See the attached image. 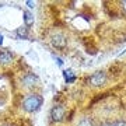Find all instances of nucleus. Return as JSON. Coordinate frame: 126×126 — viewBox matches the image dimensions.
<instances>
[{"label": "nucleus", "instance_id": "nucleus-8", "mask_svg": "<svg viewBox=\"0 0 126 126\" xmlns=\"http://www.w3.org/2000/svg\"><path fill=\"white\" fill-rule=\"evenodd\" d=\"M63 76H64V80L67 81V83H73V81L76 80V76L73 74L72 70H66V72L63 73Z\"/></svg>", "mask_w": 126, "mask_h": 126}, {"label": "nucleus", "instance_id": "nucleus-15", "mask_svg": "<svg viewBox=\"0 0 126 126\" xmlns=\"http://www.w3.org/2000/svg\"><path fill=\"white\" fill-rule=\"evenodd\" d=\"M1 44H3V35L0 34V45H1Z\"/></svg>", "mask_w": 126, "mask_h": 126}, {"label": "nucleus", "instance_id": "nucleus-1", "mask_svg": "<svg viewBox=\"0 0 126 126\" xmlns=\"http://www.w3.org/2000/svg\"><path fill=\"white\" fill-rule=\"evenodd\" d=\"M42 102H44V99L41 95H36V94H31L28 95L27 98L24 99L23 102V108L27 111V112H35L38 109L42 107Z\"/></svg>", "mask_w": 126, "mask_h": 126}, {"label": "nucleus", "instance_id": "nucleus-7", "mask_svg": "<svg viewBox=\"0 0 126 126\" xmlns=\"http://www.w3.org/2000/svg\"><path fill=\"white\" fill-rule=\"evenodd\" d=\"M24 21H25L27 27H31L32 24H34V16L30 11H24Z\"/></svg>", "mask_w": 126, "mask_h": 126}, {"label": "nucleus", "instance_id": "nucleus-11", "mask_svg": "<svg viewBox=\"0 0 126 126\" xmlns=\"http://www.w3.org/2000/svg\"><path fill=\"white\" fill-rule=\"evenodd\" d=\"M113 126H126V121H118V122H115Z\"/></svg>", "mask_w": 126, "mask_h": 126}, {"label": "nucleus", "instance_id": "nucleus-5", "mask_svg": "<svg viewBox=\"0 0 126 126\" xmlns=\"http://www.w3.org/2000/svg\"><path fill=\"white\" fill-rule=\"evenodd\" d=\"M21 83H23L25 87H34L39 83V79H38V76L34 74V73H27V74L21 79Z\"/></svg>", "mask_w": 126, "mask_h": 126}, {"label": "nucleus", "instance_id": "nucleus-4", "mask_svg": "<svg viewBox=\"0 0 126 126\" xmlns=\"http://www.w3.org/2000/svg\"><path fill=\"white\" fill-rule=\"evenodd\" d=\"M64 113H66V111H64L62 105H55L52 111H50V118L55 122H62L64 119Z\"/></svg>", "mask_w": 126, "mask_h": 126}, {"label": "nucleus", "instance_id": "nucleus-14", "mask_svg": "<svg viewBox=\"0 0 126 126\" xmlns=\"http://www.w3.org/2000/svg\"><path fill=\"white\" fill-rule=\"evenodd\" d=\"M121 4H122V9H123V10L126 11V1H122Z\"/></svg>", "mask_w": 126, "mask_h": 126}, {"label": "nucleus", "instance_id": "nucleus-2", "mask_svg": "<svg viewBox=\"0 0 126 126\" xmlns=\"http://www.w3.org/2000/svg\"><path fill=\"white\" fill-rule=\"evenodd\" d=\"M90 86L93 87H102L107 83V73L105 72H95L93 76L90 77Z\"/></svg>", "mask_w": 126, "mask_h": 126}, {"label": "nucleus", "instance_id": "nucleus-6", "mask_svg": "<svg viewBox=\"0 0 126 126\" xmlns=\"http://www.w3.org/2000/svg\"><path fill=\"white\" fill-rule=\"evenodd\" d=\"M13 53L10 50H0V64H9L13 60Z\"/></svg>", "mask_w": 126, "mask_h": 126}, {"label": "nucleus", "instance_id": "nucleus-12", "mask_svg": "<svg viewBox=\"0 0 126 126\" xmlns=\"http://www.w3.org/2000/svg\"><path fill=\"white\" fill-rule=\"evenodd\" d=\"M53 59L56 60V63H58V66H62V64H63V62H62V59H60V58H56V56H53Z\"/></svg>", "mask_w": 126, "mask_h": 126}, {"label": "nucleus", "instance_id": "nucleus-10", "mask_svg": "<svg viewBox=\"0 0 126 126\" xmlns=\"http://www.w3.org/2000/svg\"><path fill=\"white\" fill-rule=\"evenodd\" d=\"M77 126H94V123H93V121H91L90 118H84V119H81L80 123Z\"/></svg>", "mask_w": 126, "mask_h": 126}, {"label": "nucleus", "instance_id": "nucleus-3", "mask_svg": "<svg viewBox=\"0 0 126 126\" xmlns=\"http://www.w3.org/2000/svg\"><path fill=\"white\" fill-rule=\"evenodd\" d=\"M50 44H52V46L56 48V49H64L66 45H67V39H66V36L62 35V34H56V35L52 36Z\"/></svg>", "mask_w": 126, "mask_h": 126}, {"label": "nucleus", "instance_id": "nucleus-13", "mask_svg": "<svg viewBox=\"0 0 126 126\" xmlns=\"http://www.w3.org/2000/svg\"><path fill=\"white\" fill-rule=\"evenodd\" d=\"M27 4H28V7H31V9H34V7H35V3H34V1H30V0L27 1Z\"/></svg>", "mask_w": 126, "mask_h": 126}, {"label": "nucleus", "instance_id": "nucleus-9", "mask_svg": "<svg viewBox=\"0 0 126 126\" xmlns=\"http://www.w3.org/2000/svg\"><path fill=\"white\" fill-rule=\"evenodd\" d=\"M17 35H18V38H23V39H27V38H28L27 28H25V27L18 28V30H17Z\"/></svg>", "mask_w": 126, "mask_h": 126}]
</instances>
